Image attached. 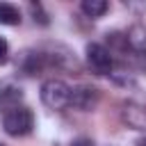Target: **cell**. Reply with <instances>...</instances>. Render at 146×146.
Returning a JSON list of instances; mask_svg holds the SVG:
<instances>
[{
	"label": "cell",
	"mask_w": 146,
	"mask_h": 146,
	"mask_svg": "<svg viewBox=\"0 0 146 146\" xmlns=\"http://www.w3.org/2000/svg\"><path fill=\"white\" fill-rule=\"evenodd\" d=\"M2 128L9 137H25L34 130V112L25 105L9 110L2 114Z\"/></svg>",
	"instance_id": "1"
},
{
	"label": "cell",
	"mask_w": 146,
	"mask_h": 146,
	"mask_svg": "<svg viewBox=\"0 0 146 146\" xmlns=\"http://www.w3.org/2000/svg\"><path fill=\"white\" fill-rule=\"evenodd\" d=\"M71 100V87L59 80V78H50L41 84V103L50 110H64Z\"/></svg>",
	"instance_id": "2"
},
{
	"label": "cell",
	"mask_w": 146,
	"mask_h": 146,
	"mask_svg": "<svg viewBox=\"0 0 146 146\" xmlns=\"http://www.w3.org/2000/svg\"><path fill=\"white\" fill-rule=\"evenodd\" d=\"M84 55H87V66L96 75H112L114 73V57L107 50V46H103V43H87Z\"/></svg>",
	"instance_id": "3"
},
{
	"label": "cell",
	"mask_w": 146,
	"mask_h": 146,
	"mask_svg": "<svg viewBox=\"0 0 146 146\" xmlns=\"http://www.w3.org/2000/svg\"><path fill=\"white\" fill-rule=\"evenodd\" d=\"M23 87L14 80V78H5L0 80V114H7L14 107L23 105Z\"/></svg>",
	"instance_id": "4"
},
{
	"label": "cell",
	"mask_w": 146,
	"mask_h": 146,
	"mask_svg": "<svg viewBox=\"0 0 146 146\" xmlns=\"http://www.w3.org/2000/svg\"><path fill=\"white\" fill-rule=\"evenodd\" d=\"M48 68V59L43 55V50H36V48H27L21 52L18 57V71L34 78V75H41L43 71Z\"/></svg>",
	"instance_id": "5"
},
{
	"label": "cell",
	"mask_w": 146,
	"mask_h": 146,
	"mask_svg": "<svg viewBox=\"0 0 146 146\" xmlns=\"http://www.w3.org/2000/svg\"><path fill=\"white\" fill-rule=\"evenodd\" d=\"M100 100V91L96 87H87V84H80V87H73L71 89V100L68 105H73L75 110H82V112H91L96 110Z\"/></svg>",
	"instance_id": "6"
},
{
	"label": "cell",
	"mask_w": 146,
	"mask_h": 146,
	"mask_svg": "<svg viewBox=\"0 0 146 146\" xmlns=\"http://www.w3.org/2000/svg\"><path fill=\"white\" fill-rule=\"evenodd\" d=\"M121 119L125 125H130L135 130H146V107L135 100H128L121 105Z\"/></svg>",
	"instance_id": "7"
},
{
	"label": "cell",
	"mask_w": 146,
	"mask_h": 146,
	"mask_svg": "<svg viewBox=\"0 0 146 146\" xmlns=\"http://www.w3.org/2000/svg\"><path fill=\"white\" fill-rule=\"evenodd\" d=\"M125 41L132 52H146V30L141 25H132L125 32Z\"/></svg>",
	"instance_id": "8"
},
{
	"label": "cell",
	"mask_w": 146,
	"mask_h": 146,
	"mask_svg": "<svg viewBox=\"0 0 146 146\" xmlns=\"http://www.w3.org/2000/svg\"><path fill=\"white\" fill-rule=\"evenodd\" d=\"M0 25H21V9L11 2H0Z\"/></svg>",
	"instance_id": "9"
},
{
	"label": "cell",
	"mask_w": 146,
	"mask_h": 146,
	"mask_svg": "<svg viewBox=\"0 0 146 146\" xmlns=\"http://www.w3.org/2000/svg\"><path fill=\"white\" fill-rule=\"evenodd\" d=\"M80 9H82L84 16H89V18H100V16L110 9V5H107L105 0H84V2L80 5Z\"/></svg>",
	"instance_id": "10"
},
{
	"label": "cell",
	"mask_w": 146,
	"mask_h": 146,
	"mask_svg": "<svg viewBox=\"0 0 146 146\" xmlns=\"http://www.w3.org/2000/svg\"><path fill=\"white\" fill-rule=\"evenodd\" d=\"M27 9H30V16H32V21L34 23H39V25H50V16L46 14V9H43V5L41 2H30L27 5Z\"/></svg>",
	"instance_id": "11"
},
{
	"label": "cell",
	"mask_w": 146,
	"mask_h": 146,
	"mask_svg": "<svg viewBox=\"0 0 146 146\" xmlns=\"http://www.w3.org/2000/svg\"><path fill=\"white\" fill-rule=\"evenodd\" d=\"M7 59H9V43L7 39L0 36V64H7Z\"/></svg>",
	"instance_id": "12"
},
{
	"label": "cell",
	"mask_w": 146,
	"mask_h": 146,
	"mask_svg": "<svg viewBox=\"0 0 146 146\" xmlns=\"http://www.w3.org/2000/svg\"><path fill=\"white\" fill-rule=\"evenodd\" d=\"M71 146H94V139H89V137H78Z\"/></svg>",
	"instance_id": "13"
},
{
	"label": "cell",
	"mask_w": 146,
	"mask_h": 146,
	"mask_svg": "<svg viewBox=\"0 0 146 146\" xmlns=\"http://www.w3.org/2000/svg\"><path fill=\"white\" fill-rule=\"evenodd\" d=\"M137 146H146V137H141V139L137 141Z\"/></svg>",
	"instance_id": "14"
}]
</instances>
